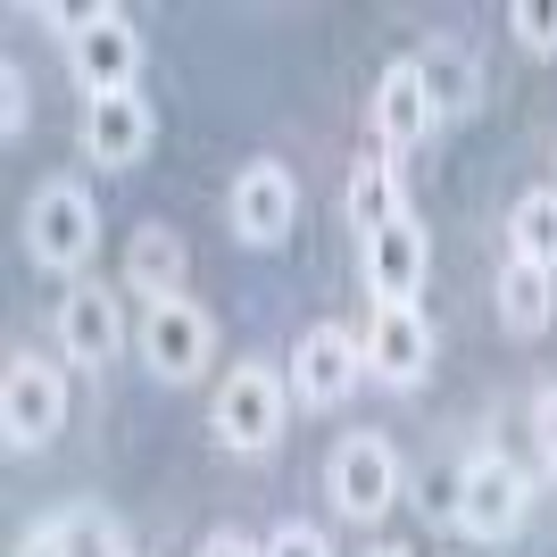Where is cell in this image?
Instances as JSON below:
<instances>
[{"mask_svg": "<svg viewBox=\"0 0 557 557\" xmlns=\"http://www.w3.org/2000/svg\"><path fill=\"white\" fill-rule=\"evenodd\" d=\"M399 216H408V200H399V159H367L349 175V225H358V242L399 225Z\"/></svg>", "mask_w": 557, "mask_h": 557, "instance_id": "obj_18", "label": "cell"}, {"mask_svg": "<svg viewBox=\"0 0 557 557\" xmlns=\"http://www.w3.org/2000/svg\"><path fill=\"white\" fill-rule=\"evenodd\" d=\"M417 75H424V92H433V109H442V125L474 109V59H466L449 34H433V42L417 50Z\"/></svg>", "mask_w": 557, "mask_h": 557, "instance_id": "obj_17", "label": "cell"}, {"mask_svg": "<svg viewBox=\"0 0 557 557\" xmlns=\"http://www.w3.org/2000/svg\"><path fill=\"white\" fill-rule=\"evenodd\" d=\"M191 557H267V541H242V533H209Z\"/></svg>", "mask_w": 557, "mask_h": 557, "instance_id": "obj_25", "label": "cell"}, {"mask_svg": "<svg viewBox=\"0 0 557 557\" xmlns=\"http://www.w3.org/2000/svg\"><path fill=\"white\" fill-rule=\"evenodd\" d=\"M100 250V209L92 191L67 184V175H50V184H34V200H25V258L42 267V275H84Z\"/></svg>", "mask_w": 557, "mask_h": 557, "instance_id": "obj_1", "label": "cell"}, {"mask_svg": "<svg viewBox=\"0 0 557 557\" xmlns=\"http://www.w3.org/2000/svg\"><path fill=\"white\" fill-rule=\"evenodd\" d=\"M267 557H333V541L317 533V524H300V516H292V524H275V533H267Z\"/></svg>", "mask_w": 557, "mask_h": 557, "instance_id": "obj_22", "label": "cell"}, {"mask_svg": "<svg viewBox=\"0 0 557 557\" xmlns=\"http://www.w3.org/2000/svg\"><path fill=\"white\" fill-rule=\"evenodd\" d=\"M59 349H67V367L100 374L125 349V308L100 283H67V300H59Z\"/></svg>", "mask_w": 557, "mask_h": 557, "instance_id": "obj_14", "label": "cell"}, {"mask_svg": "<svg viewBox=\"0 0 557 557\" xmlns=\"http://www.w3.org/2000/svg\"><path fill=\"white\" fill-rule=\"evenodd\" d=\"M216 442L233 449V458H267V449L283 442V424H292V374L275 367H233L225 383H216Z\"/></svg>", "mask_w": 557, "mask_h": 557, "instance_id": "obj_2", "label": "cell"}, {"mask_svg": "<svg viewBox=\"0 0 557 557\" xmlns=\"http://www.w3.org/2000/svg\"><path fill=\"white\" fill-rule=\"evenodd\" d=\"M533 442H541V458H549V474H557V383L533 399Z\"/></svg>", "mask_w": 557, "mask_h": 557, "instance_id": "obj_24", "label": "cell"}, {"mask_svg": "<svg viewBox=\"0 0 557 557\" xmlns=\"http://www.w3.org/2000/svg\"><path fill=\"white\" fill-rule=\"evenodd\" d=\"M59 424H67V374L34 349H17L9 374H0V442L17 458H34V449L59 442Z\"/></svg>", "mask_w": 557, "mask_h": 557, "instance_id": "obj_4", "label": "cell"}, {"mask_svg": "<svg viewBox=\"0 0 557 557\" xmlns=\"http://www.w3.org/2000/svg\"><path fill=\"white\" fill-rule=\"evenodd\" d=\"M367 557H408V549H367Z\"/></svg>", "mask_w": 557, "mask_h": 557, "instance_id": "obj_27", "label": "cell"}, {"mask_svg": "<svg viewBox=\"0 0 557 557\" xmlns=\"http://www.w3.org/2000/svg\"><path fill=\"white\" fill-rule=\"evenodd\" d=\"M17 557H59V541H50V524H42V533H34V541H25Z\"/></svg>", "mask_w": 557, "mask_h": 557, "instance_id": "obj_26", "label": "cell"}, {"mask_svg": "<svg viewBox=\"0 0 557 557\" xmlns=\"http://www.w3.org/2000/svg\"><path fill=\"white\" fill-rule=\"evenodd\" d=\"M549 325H557V275H549V267H524V258H508V267H499V333H516V342H541Z\"/></svg>", "mask_w": 557, "mask_h": 557, "instance_id": "obj_16", "label": "cell"}, {"mask_svg": "<svg viewBox=\"0 0 557 557\" xmlns=\"http://www.w3.org/2000/svg\"><path fill=\"white\" fill-rule=\"evenodd\" d=\"M433 134H442V109L424 92L417 59L383 67V84H374V141H383V159H408V150H424Z\"/></svg>", "mask_w": 557, "mask_h": 557, "instance_id": "obj_13", "label": "cell"}, {"mask_svg": "<svg viewBox=\"0 0 557 557\" xmlns=\"http://www.w3.org/2000/svg\"><path fill=\"white\" fill-rule=\"evenodd\" d=\"M424 374H433V325H424V308H374V325H367V383H383V392H417Z\"/></svg>", "mask_w": 557, "mask_h": 557, "instance_id": "obj_12", "label": "cell"}, {"mask_svg": "<svg viewBox=\"0 0 557 557\" xmlns=\"http://www.w3.org/2000/svg\"><path fill=\"white\" fill-rule=\"evenodd\" d=\"M508 258H524V267H549L557 275V184L524 191L508 209Z\"/></svg>", "mask_w": 557, "mask_h": 557, "instance_id": "obj_19", "label": "cell"}, {"mask_svg": "<svg viewBox=\"0 0 557 557\" xmlns=\"http://www.w3.org/2000/svg\"><path fill=\"white\" fill-rule=\"evenodd\" d=\"M75 141H84V159H92L100 175H116V166H141V159H150L159 116H150V100H141V92H100V100H84Z\"/></svg>", "mask_w": 557, "mask_h": 557, "instance_id": "obj_11", "label": "cell"}, {"mask_svg": "<svg viewBox=\"0 0 557 557\" xmlns=\"http://www.w3.org/2000/svg\"><path fill=\"white\" fill-rule=\"evenodd\" d=\"M50 541H59V557H134L125 549V524L109 508H67L50 524Z\"/></svg>", "mask_w": 557, "mask_h": 557, "instance_id": "obj_20", "label": "cell"}, {"mask_svg": "<svg viewBox=\"0 0 557 557\" xmlns=\"http://www.w3.org/2000/svg\"><path fill=\"white\" fill-rule=\"evenodd\" d=\"M184 275H191V250L175 225H141L134 242H125V292H141V300H184Z\"/></svg>", "mask_w": 557, "mask_h": 557, "instance_id": "obj_15", "label": "cell"}, {"mask_svg": "<svg viewBox=\"0 0 557 557\" xmlns=\"http://www.w3.org/2000/svg\"><path fill=\"white\" fill-rule=\"evenodd\" d=\"M67 67H75V84H84V100H100V92H141L134 75H141V34H134V17L125 9H84L75 17V34H67Z\"/></svg>", "mask_w": 557, "mask_h": 557, "instance_id": "obj_5", "label": "cell"}, {"mask_svg": "<svg viewBox=\"0 0 557 557\" xmlns=\"http://www.w3.org/2000/svg\"><path fill=\"white\" fill-rule=\"evenodd\" d=\"M358 267H367L374 308H417L424 275H433V233H424L417 216H399V225H383V233L358 242Z\"/></svg>", "mask_w": 557, "mask_h": 557, "instance_id": "obj_10", "label": "cell"}, {"mask_svg": "<svg viewBox=\"0 0 557 557\" xmlns=\"http://www.w3.org/2000/svg\"><path fill=\"white\" fill-rule=\"evenodd\" d=\"M134 342H141V367L159 374V383H200L209 358H216V325L191 300H150Z\"/></svg>", "mask_w": 557, "mask_h": 557, "instance_id": "obj_8", "label": "cell"}, {"mask_svg": "<svg viewBox=\"0 0 557 557\" xmlns=\"http://www.w3.org/2000/svg\"><path fill=\"white\" fill-rule=\"evenodd\" d=\"M225 225H233L242 250H275V242H292V225H300V184H292V166H275V159L242 166L233 191H225Z\"/></svg>", "mask_w": 557, "mask_h": 557, "instance_id": "obj_6", "label": "cell"}, {"mask_svg": "<svg viewBox=\"0 0 557 557\" xmlns=\"http://www.w3.org/2000/svg\"><path fill=\"white\" fill-rule=\"evenodd\" d=\"M508 34L533 50V59H557V0H516V9H508Z\"/></svg>", "mask_w": 557, "mask_h": 557, "instance_id": "obj_21", "label": "cell"}, {"mask_svg": "<svg viewBox=\"0 0 557 557\" xmlns=\"http://www.w3.org/2000/svg\"><path fill=\"white\" fill-rule=\"evenodd\" d=\"M325 499L349 516V524H374V516H392V508H399V458H392V442H374V433H349V442L325 458Z\"/></svg>", "mask_w": 557, "mask_h": 557, "instance_id": "obj_7", "label": "cell"}, {"mask_svg": "<svg viewBox=\"0 0 557 557\" xmlns=\"http://www.w3.org/2000/svg\"><path fill=\"white\" fill-rule=\"evenodd\" d=\"M0 134H9V141L25 134V67H17V59L0 67Z\"/></svg>", "mask_w": 557, "mask_h": 557, "instance_id": "obj_23", "label": "cell"}, {"mask_svg": "<svg viewBox=\"0 0 557 557\" xmlns=\"http://www.w3.org/2000/svg\"><path fill=\"white\" fill-rule=\"evenodd\" d=\"M466 541H516L524 533V516H533V483H524V466L499 458V449H474L458 466V499H449Z\"/></svg>", "mask_w": 557, "mask_h": 557, "instance_id": "obj_3", "label": "cell"}, {"mask_svg": "<svg viewBox=\"0 0 557 557\" xmlns=\"http://www.w3.org/2000/svg\"><path fill=\"white\" fill-rule=\"evenodd\" d=\"M367 383V342L349 325H308L292 349V408H342Z\"/></svg>", "mask_w": 557, "mask_h": 557, "instance_id": "obj_9", "label": "cell"}]
</instances>
